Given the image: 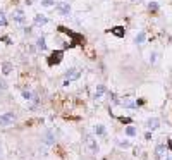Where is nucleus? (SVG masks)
<instances>
[{"label": "nucleus", "mask_w": 172, "mask_h": 160, "mask_svg": "<svg viewBox=\"0 0 172 160\" xmlns=\"http://www.w3.org/2000/svg\"><path fill=\"white\" fill-rule=\"evenodd\" d=\"M84 145H86V148H88V151L90 153H98V143H96V140L93 138V136H90V134H86V138H84Z\"/></svg>", "instance_id": "7ed1b4c3"}, {"label": "nucleus", "mask_w": 172, "mask_h": 160, "mask_svg": "<svg viewBox=\"0 0 172 160\" xmlns=\"http://www.w3.org/2000/svg\"><path fill=\"white\" fill-rule=\"evenodd\" d=\"M109 31H110L112 35H115L117 38H124V36H126V28H124V26H114V28H110Z\"/></svg>", "instance_id": "1a4fd4ad"}, {"label": "nucleus", "mask_w": 172, "mask_h": 160, "mask_svg": "<svg viewBox=\"0 0 172 160\" xmlns=\"http://www.w3.org/2000/svg\"><path fill=\"white\" fill-rule=\"evenodd\" d=\"M0 41H4V43H7V45H10V43H12V40H10L9 36H2V38H0Z\"/></svg>", "instance_id": "b1692460"}, {"label": "nucleus", "mask_w": 172, "mask_h": 160, "mask_svg": "<svg viewBox=\"0 0 172 160\" xmlns=\"http://www.w3.org/2000/svg\"><path fill=\"white\" fill-rule=\"evenodd\" d=\"M126 133H127V134H129V136H134V134H136V129H134V128H132V126H129V128H127V129H126Z\"/></svg>", "instance_id": "5701e85b"}, {"label": "nucleus", "mask_w": 172, "mask_h": 160, "mask_svg": "<svg viewBox=\"0 0 172 160\" xmlns=\"http://www.w3.org/2000/svg\"><path fill=\"white\" fill-rule=\"evenodd\" d=\"M157 59H158V53H157V52H152V53H150V62H152V64H155V62H157Z\"/></svg>", "instance_id": "aec40b11"}, {"label": "nucleus", "mask_w": 172, "mask_h": 160, "mask_svg": "<svg viewBox=\"0 0 172 160\" xmlns=\"http://www.w3.org/2000/svg\"><path fill=\"white\" fill-rule=\"evenodd\" d=\"M36 48L38 50H47V43H45V36H40L38 40H36Z\"/></svg>", "instance_id": "4468645a"}, {"label": "nucleus", "mask_w": 172, "mask_h": 160, "mask_svg": "<svg viewBox=\"0 0 172 160\" xmlns=\"http://www.w3.org/2000/svg\"><path fill=\"white\" fill-rule=\"evenodd\" d=\"M155 157L158 160H165L169 155H167V148H165V145H158L157 148H155Z\"/></svg>", "instance_id": "6e6552de"}, {"label": "nucleus", "mask_w": 172, "mask_h": 160, "mask_svg": "<svg viewBox=\"0 0 172 160\" xmlns=\"http://www.w3.org/2000/svg\"><path fill=\"white\" fill-rule=\"evenodd\" d=\"M103 93H105V86H103V84H98V86H96V91H95V98H96V100L101 98Z\"/></svg>", "instance_id": "2eb2a0df"}, {"label": "nucleus", "mask_w": 172, "mask_h": 160, "mask_svg": "<svg viewBox=\"0 0 172 160\" xmlns=\"http://www.w3.org/2000/svg\"><path fill=\"white\" fill-rule=\"evenodd\" d=\"M10 71H12V64L10 62H4L2 64V72L4 74H10Z\"/></svg>", "instance_id": "dca6fc26"}, {"label": "nucleus", "mask_w": 172, "mask_h": 160, "mask_svg": "<svg viewBox=\"0 0 172 160\" xmlns=\"http://www.w3.org/2000/svg\"><path fill=\"white\" fill-rule=\"evenodd\" d=\"M145 41H146V33H145V31H140V33L134 36V43H136V45H143Z\"/></svg>", "instance_id": "ddd939ff"}, {"label": "nucleus", "mask_w": 172, "mask_h": 160, "mask_svg": "<svg viewBox=\"0 0 172 160\" xmlns=\"http://www.w3.org/2000/svg\"><path fill=\"white\" fill-rule=\"evenodd\" d=\"M95 133H96V134H103V133H105L103 126H95Z\"/></svg>", "instance_id": "4be33fe9"}, {"label": "nucleus", "mask_w": 172, "mask_h": 160, "mask_svg": "<svg viewBox=\"0 0 172 160\" xmlns=\"http://www.w3.org/2000/svg\"><path fill=\"white\" fill-rule=\"evenodd\" d=\"M158 126H160V120L157 119V117H152V119H148L146 120V128H148V129H157V128H158Z\"/></svg>", "instance_id": "f8f14e48"}, {"label": "nucleus", "mask_w": 172, "mask_h": 160, "mask_svg": "<svg viewBox=\"0 0 172 160\" xmlns=\"http://www.w3.org/2000/svg\"><path fill=\"white\" fill-rule=\"evenodd\" d=\"M81 78V71L79 69H76V67H71V69H67V72H65V79L67 81H76V79H79Z\"/></svg>", "instance_id": "0eeeda50"}, {"label": "nucleus", "mask_w": 172, "mask_h": 160, "mask_svg": "<svg viewBox=\"0 0 172 160\" xmlns=\"http://www.w3.org/2000/svg\"><path fill=\"white\" fill-rule=\"evenodd\" d=\"M14 120H16V114H14V112L2 114V115H0V128H7L10 124H14Z\"/></svg>", "instance_id": "39448f33"}, {"label": "nucleus", "mask_w": 172, "mask_h": 160, "mask_svg": "<svg viewBox=\"0 0 172 160\" xmlns=\"http://www.w3.org/2000/svg\"><path fill=\"white\" fill-rule=\"evenodd\" d=\"M7 22H9V21H7V16H5V14L0 10V26L4 28V26H7Z\"/></svg>", "instance_id": "6ab92c4d"}, {"label": "nucleus", "mask_w": 172, "mask_h": 160, "mask_svg": "<svg viewBox=\"0 0 172 160\" xmlns=\"http://www.w3.org/2000/svg\"><path fill=\"white\" fill-rule=\"evenodd\" d=\"M121 122H122V124H131L132 120L129 119V117H121Z\"/></svg>", "instance_id": "393cba45"}, {"label": "nucleus", "mask_w": 172, "mask_h": 160, "mask_svg": "<svg viewBox=\"0 0 172 160\" xmlns=\"http://www.w3.org/2000/svg\"><path fill=\"white\" fill-rule=\"evenodd\" d=\"M57 31L59 33H65L67 36H71L72 38V43L74 45H84V36H81V35H78V33H72V31H69L67 28H64V26H57Z\"/></svg>", "instance_id": "f257e3e1"}, {"label": "nucleus", "mask_w": 172, "mask_h": 160, "mask_svg": "<svg viewBox=\"0 0 172 160\" xmlns=\"http://www.w3.org/2000/svg\"><path fill=\"white\" fill-rule=\"evenodd\" d=\"M55 10L60 16H65V17L71 16V5H69V2H57L55 4Z\"/></svg>", "instance_id": "20e7f679"}, {"label": "nucleus", "mask_w": 172, "mask_h": 160, "mask_svg": "<svg viewBox=\"0 0 172 160\" xmlns=\"http://www.w3.org/2000/svg\"><path fill=\"white\" fill-rule=\"evenodd\" d=\"M165 160H172V157H167V159H165Z\"/></svg>", "instance_id": "cd10ccee"}, {"label": "nucleus", "mask_w": 172, "mask_h": 160, "mask_svg": "<svg viewBox=\"0 0 172 160\" xmlns=\"http://www.w3.org/2000/svg\"><path fill=\"white\" fill-rule=\"evenodd\" d=\"M5 88H7V84H5V83H4V81L0 79V90H5Z\"/></svg>", "instance_id": "a878e982"}, {"label": "nucleus", "mask_w": 172, "mask_h": 160, "mask_svg": "<svg viewBox=\"0 0 172 160\" xmlns=\"http://www.w3.org/2000/svg\"><path fill=\"white\" fill-rule=\"evenodd\" d=\"M62 57H64V50H53L48 55V59H47V64L53 67V66H57V64H60L62 62Z\"/></svg>", "instance_id": "f03ea898"}, {"label": "nucleus", "mask_w": 172, "mask_h": 160, "mask_svg": "<svg viewBox=\"0 0 172 160\" xmlns=\"http://www.w3.org/2000/svg\"><path fill=\"white\" fill-rule=\"evenodd\" d=\"M129 2H132V4H140L141 0H129Z\"/></svg>", "instance_id": "bb28decb"}, {"label": "nucleus", "mask_w": 172, "mask_h": 160, "mask_svg": "<svg viewBox=\"0 0 172 160\" xmlns=\"http://www.w3.org/2000/svg\"><path fill=\"white\" fill-rule=\"evenodd\" d=\"M22 97H24V100H33V95L30 91H22Z\"/></svg>", "instance_id": "412c9836"}, {"label": "nucleus", "mask_w": 172, "mask_h": 160, "mask_svg": "<svg viewBox=\"0 0 172 160\" xmlns=\"http://www.w3.org/2000/svg\"><path fill=\"white\" fill-rule=\"evenodd\" d=\"M48 22V17H45V16H41V14H36L35 17H33V24L35 26H45Z\"/></svg>", "instance_id": "9d476101"}, {"label": "nucleus", "mask_w": 172, "mask_h": 160, "mask_svg": "<svg viewBox=\"0 0 172 160\" xmlns=\"http://www.w3.org/2000/svg\"><path fill=\"white\" fill-rule=\"evenodd\" d=\"M10 17L14 22H17V24H24L26 22V16H24V10L22 9H14L10 12Z\"/></svg>", "instance_id": "423d86ee"}, {"label": "nucleus", "mask_w": 172, "mask_h": 160, "mask_svg": "<svg viewBox=\"0 0 172 160\" xmlns=\"http://www.w3.org/2000/svg\"><path fill=\"white\" fill-rule=\"evenodd\" d=\"M55 0H41V5L43 7H55Z\"/></svg>", "instance_id": "a211bd4d"}, {"label": "nucleus", "mask_w": 172, "mask_h": 160, "mask_svg": "<svg viewBox=\"0 0 172 160\" xmlns=\"http://www.w3.org/2000/svg\"><path fill=\"white\" fill-rule=\"evenodd\" d=\"M43 141H45V145H53V143H55V134H53L50 129L45 131V134H43Z\"/></svg>", "instance_id": "9b49d317"}, {"label": "nucleus", "mask_w": 172, "mask_h": 160, "mask_svg": "<svg viewBox=\"0 0 172 160\" xmlns=\"http://www.w3.org/2000/svg\"><path fill=\"white\" fill-rule=\"evenodd\" d=\"M148 10H150L152 14H157V12H158V4H157V2H150V4H148Z\"/></svg>", "instance_id": "f3484780"}]
</instances>
